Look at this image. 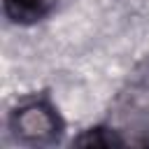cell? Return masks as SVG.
Segmentation results:
<instances>
[{
    "instance_id": "obj_2",
    "label": "cell",
    "mask_w": 149,
    "mask_h": 149,
    "mask_svg": "<svg viewBox=\"0 0 149 149\" xmlns=\"http://www.w3.org/2000/svg\"><path fill=\"white\" fill-rule=\"evenodd\" d=\"M2 5H5V14L14 23L30 26L51 12L54 0H2Z\"/></svg>"
},
{
    "instance_id": "obj_3",
    "label": "cell",
    "mask_w": 149,
    "mask_h": 149,
    "mask_svg": "<svg viewBox=\"0 0 149 149\" xmlns=\"http://www.w3.org/2000/svg\"><path fill=\"white\" fill-rule=\"evenodd\" d=\"M74 144L79 147H121L126 144V140L114 130V128H88L84 135H79L74 140Z\"/></svg>"
},
{
    "instance_id": "obj_4",
    "label": "cell",
    "mask_w": 149,
    "mask_h": 149,
    "mask_svg": "<svg viewBox=\"0 0 149 149\" xmlns=\"http://www.w3.org/2000/svg\"><path fill=\"white\" fill-rule=\"evenodd\" d=\"M140 77H142V81H144V84H149V61L144 63V70H142V74H140Z\"/></svg>"
},
{
    "instance_id": "obj_1",
    "label": "cell",
    "mask_w": 149,
    "mask_h": 149,
    "mask_svg": "<svg viewBox=\"0 0 149 149\" xmlns=\"http://www.w3.org/2000/svg\"><path fill=\"white\" fill-rule=\"evenodd\" d=\"M12 130L16 137L30 144H49L61 135V119L56 109L44 100H28L12 114Z\"/></svg>"
}]
</instances>
